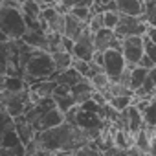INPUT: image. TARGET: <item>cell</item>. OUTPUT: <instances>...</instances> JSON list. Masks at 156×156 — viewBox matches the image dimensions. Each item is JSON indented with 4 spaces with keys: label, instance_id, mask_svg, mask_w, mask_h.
I'll list each match as a JSON object with an SVG mask.
<instances>
[{
    "label": "cell",
    "instance_id": "8",
    "mask_svg": "<svg viewBox=\"0 0 156 156\" xmlns=\"http://www.w3.org/2000/svg\"><path fill=\"white\" fill-rule=\"evenodd\" d=\"M92 41H94V48L99 50V51H105L107 48L121 50V39L116 37L114 30H110V28H99L98 31H94Z\"/></svg>",
    "mask_w": 156,
    "mask_h": 156
},
{
    "label": "cell",
    "instance_id": "5",
    "mask_svg": "<svg viewBox=\"0 0 156 156\" xmlns=\"http://www.w3.org/2000/svg\"><path fill=\"white\" fill-rule=\"evenodd\" d=\"M127 68V62H125V57L121 53V50L118 48H107L103 51V70L105 73L108 75L110 83L118 81L121 72Z\"/></svg>",
    "mask_w": 156,
    "mask_h": 156
},
{
    "label": "cell",
    "instance_id": "7",
    "mask_svg": "<svg viewBox=\"0 0 156 156\" xmlns=\"http://www.w3.org/2000/svg\"><path fill=\"white\" fill-rule=\"evenodd\" d=\"M96 48H94V41H92V31L88 28H85L79 37L73 41V48H72V57L75 59H83V61H92Z\"/></svg>",
    "mask_w": 156,
    "mask_h": 156
},
{
    "label": "cell",
    "instance_id": "9",
    "mask_svg": "<svg viewBox=\"0 0 156 156\" xmlns=\"http://www.w3.org/2000/svg\"><path fill=\"white\" fill-rule=\"evenodd\" d=\"M116 9L121 15H132L140 17L145 13V0H114Z\"/></svg>",
    "mask_w": 156,
    "mask_h": 156
},
{
    "label": "cell",
    "instance_id": "23",
    "mask_svg": "<svg viewBox=\"0 0 156 156\" xmlns=\"http://www.w3.org/2000/svg\"><path fill=\"white\" fill-rule=\"evenodd\" d=\"M107 2H110V0H94V4H99V6H103V4H107Z\"/></svg>",
    "mask_w": 156,
    "mask_h": 156
},
{
    "label": "cell",
    "instance_id": "20",
    "mask_svg": "<svg viewBox=\"0 0 156 156\" xmlns=\"http://www.w3.org/2000/svg\"><path fill=\"white\" fill-rule=\"evenodd\" d=\"M138 66H143V68H152V66H156L154 62H152V59L143 51V55L140 57V61H138Z\"/></svg>",
    "mask_w": 156,
    "mask_h": 156
},
{
    "label": "cell",
    "instance_id": "11",
    "mask_svg": "<svg viewBox=\"0 0 156 156\" xmlns=\"http://www.w3.org/2000/svg\"><path fill=\"white\" fill-rule=\"evenodd\" d=\"M26 88H28V85H26V79H24L22 75H17V73H6V75H2V90L4 92L15 94V92H22Z\"/></svg>",
    "mask_w": 156,
    "mask_h": 156
},
{
    "label": "cell",
    "instance_id": "4",
    "mask_svg": "<svg viewBox=\"0 0 156 156\" xmlns=\"http://www.w3.org/2000/svg\"><path fill=\"white\" fill-rule=\"evenodd\" d=\"M149 28V22L145 19V15H140V17H132V15H121L119 13V20L114 28V33L116 37L123 39V37H129V35H143Z\"/></svg>",
    "mask_w": 156,
    "mask_h": 156
},
{
    "label": "cell",
    "instance_id": "3",
    "mask_svg": "<svg viewBox=\"0 0 156 156\" xmlns=\"http://www.w3.org/2000/svg\"><path fill=\"white\" fill-rule=\"evenodd\" d=\"M24 79L26 81H39V79H48L55 72V64L51 59V53L46 50L35 48L31 57L24 62Z\"/></svg>",
    "mask_w": 156,
    "mask_h": 156
},
{
    "label": "cell",
    "instance_id": "24",
    "mask_svg": "<svg viewBox=\"0 0 156 156\" xmlns=\"http://www.w3.org/2000/svg\"><path fill=\"white\" fill-rule=\"evenodd\" d=\"M0 90H2V75H0Z\"/></svg>",
    "mask_w": 156,
    "mask_h": 156
},
{
    "label": "cell",
    "instance_id": "17",
    "mask_svg": "<svg viewBox=\"0 0 156 156\" xmlns=\"http://www.w3.org/2000/svg\"><path fill=\"white\" fill-rule=\"evenodd\" d=\"M68 13H72L75 19H79V20H83V22H88V19H90V15H92L90 8H85V6H73V8L68 9Z\"/></svg>",
    "mask_w": 156,
    "mask_h": 156
},
{
    "label": "cell",
    "instance_id": "19",
    "mask_svg": "<svg viewBox=\"0 0 156 156\" xmlns=\"http://www.w3.org/2000/svg\"><path fill=\"white\" fill-rule=\"evenodd\" d=\"M13 125V118L4 110V112H0V141H2V136H4V132L9 129Z\"/></svg>",
    "mask_w": 156,
    "mask_h": 156
},
{
    "label": "cell",
    "instance_id": "1",
    "mask_svg": "<svg viewBox=\"0 0 156 156\" xmlns=\"http://www.w3.org/2000/svg\"><path fill=\"white\" fill-rule=\"evenodd\" d=\"M35 141L44 152H75L90 140L81 127L62 121L57 127L35 132Z\"/></svg>",
    "mask_w": 156,
    "mask_h": 156
},
{
    "label": "cell",
    "instance_id": "13",
    "mask_svg": "<svg viewBox=\"0 0 156 156\" xmlns=\"http://www.w3.org/2000/svg\"><path fill=\"white\" fill-rule=\"evenodd\" d=\"M51 53V59H53V64H55V70L61 72L68 66H72V53L66 51V50H55V51H50Z\"/></svg>",
    "mask_w": 156,
    "mask_h": 156
},
{
    "label": "cell",
    "instance_id": "18",
    "mask_svg": "<svg viewBox=\"0 0 156 156\" xmlns=\"http://www.w3.org/2000/svg\"><path fill=\"white\" fill-rule=\"evenodd\" d=\"M143 51H145V53L152 59V62L156 64V44H154L145 33H143Z\"/></svg>",
    "mask_w": 156,
    "mask_h": 156
},
{
    "label": "cell",
    "instance_id": "16",
    "mask_svg": "<svg viewBox=\"0 0 156 156\" xmlns=\"http://www.w3.org/2000/svg\"><path fill=\"white\" fill-rule=\"evenodd\" d=\"M72 68H75L83 77H90V61H83V59H72Z\"/></svg>",
    "mask_w": 156,
    "mask_h": 156
},
{
    "label": "cell",
    "instance_id": "10",
    "mask_svg": "<svg viewBox=\"0 0 156 156\" xmlns=\"http://www.w3.org/2000/svg\"><path fill=\"white\" fill-rule=\"evenodd\" d=\"M87 28V22H83V20H79V19H75L72 13H64V28H62V35H66V37H70V39H77L79 37V33L83 31Z\"/></svg>",
    "mask_w": 156,
    "mask_h": 156
},
{
    "label": "cell",
    "instance_id": "6",
    "mask_svg": "<svg viewBox=\"0 0 156 156\" xmlns=\"http://www.w3.org/2000/svg\"><path fill=\"white\" fill-rule=\"evenodd\" d=\"M121 53L125 57L127 66H136L140 57L143 55V35H129L121 39Z\"/></svg>",
    "mask_w": 156,
    "mask_h": 156
},
{
    "label": "cell",
    "instance_id": "12",
    "mask_svg": "<svg viewBox=\"0 0 156 156\" xmlns=\"http://www.w3.org/2000/svg\"><path fill=\"white\" fill-rule=\"evenodd\" d=\"M129 68H130V66H129ZM147 70H149V68H143V66H138V64L130 68V73H129V81H127V87H129L132 92L143 85V79H145V75H147Z\"/></svg>",
    "mask_w": 156,
    "mask_h": 156
},
{
    "label": "cell",
    "instance_id": "22",
    "mask_svg": "<svg viewBox=\"0 0 156 156\" xmlns=\"http://www.w3.org/2000/svg\"><path fill=\"white\" fill-rule=\"evenodd\" d=\"M0 112H4V98L0 94Z\"/></svg>",
    "mask_w": 156,
    "mask_h": 156
},
{
    "label": "cell",
    "instance_id": "2",
    "mask_svg": "<svg viewBox=\"0 0 156 156\" xmlns=\"http://www.w3.org/2000/svg\"><path fill=\"white\" fill-rule=\"evenodd\" d=\"M26 22L20 8L0 4V42L17 41L26 33Z\"/></svg>",
    "mask_w": 156,
    "mask_h": 156
},
{
    "label": "cell",
    "instance_id": "15",
    "mask_svg": "<svg viewBox=\"0 0 156 156\" xmlns=\"http://www.w3.org/2000/svg\"><path fill=\"white\" fill-rule=\"evenodd\" d=\"M118 20H119V13L118 11H114V9H105L103 11V28L114 30Z\"/></svg>",
    "mask_w": 156,
    "mask_h": 156
},
{
    "label": "cell",
    "instance_id": "14",
    "mask_svg": "<svg viewBox=\"0 0 156 156\" xmlns=\"http://www.w3.org/2000/svg\"><path fill=\"white\" fill-rule=\"evenodd\" d=\"M20 11L28 19H39L41 17V4L35 2V0H26V2L20 6Z\"/></svg>",
    "mask_w": 156,
    "mask_h": 156
},
{
    "label": "cell",
    "instance_id": "21",
    "mask_svg": "<svg viewBox=\"0 0 156 156\" xmlns=\"http://www.w3.org/2000/svg\"><path fill=\"white\" fill-rule=\"evenodd\" d=\"M145 35H147L154 44H156V26H149V28H147V31H145Z\"/></svg>",
    "mask_w": 156,
    "mask_h": 156
}]
</instances>
